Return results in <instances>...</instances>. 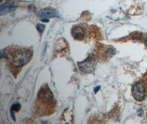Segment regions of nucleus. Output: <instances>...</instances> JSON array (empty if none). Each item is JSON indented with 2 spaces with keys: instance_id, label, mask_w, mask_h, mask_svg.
Here are the masks:
<instances>
[{
  "instance_id": "obj_5",
  "label": "nucleus",
  "mask_w": 147,
  "mask_h": 124,
  "mask_svg": "<svg viewBox=\"0 0 147 124\" xmlns=\"http://www.w3.org/2000/svg\"><path fill=\"white\" fill-rule=\"evenodd\" d=\"M18 7V5L15 3L6 2L0 6V15L3 16L15 9Z\"/></svg>"
},
{
  "instance_id": "obj_17",
  "label": "nucleus",
  "mask_w": 147,
  "mask_h": 124,
  "mask_svg": "<svg viewBox=\"0 0 147 124\" xmlns=\"http://www.w3.org/2000/svg\"><path fill=\"white\" fill-rule=\"evenodd\" d=\"M146 116H147V112H146Z\"/></svg>"
},
{
  "instance_id": "obj_10",
  "label": "nucleus",
  "mask_w": 147,
  "mask_h": 124,
  "mask_svg": "<svg viewBox=\"0 0 147 124\" xmlns=\"http://www.w3.org/2000/svg\"><path fill=\"white\" fill-rule=\"evenodd\" d=\"M1 58H8V56L6 52H1Z\"/></svg>"
},
{
  "instance_id": "obj_15",
  "label": "nucleus",
  "mask_w": 147,
  "mask_h": 124,
  "mask_svg": "<svg viewBox=\"0 0 147 124\" xmlns=\"http://www.w3.org/2000/svg\"><path fill=\"white\" fill-rule=\"evenodd\" d=\"M145 44L146 45V46H147V39H146V40H145Z\"/></svg>"
},
{
  "instance_id": "obj_9",
  "label": "nucleus",
  "mask_w": 147,
  "mask_h": 124,
  "mask_svg": "<svg viewBox=\"0 0 147 124\" xmlns=\"http://www.w3.org/2000/svg\"><path fill=\"white\" fill-rule=\"evenodd\" d=\"M45 28V26L42 24H38L37 26V29L38 30L39 33H42L43 31H44Z\"/></svg>"
},
{
  "instance_id": "obj_2",
  "label": "nucleus",
  "mask_w": 147,
  "mask_h": 124,
  "mask_svg": "<svg viewBox=\"0 0 147 124\" xmlns=\"http://www.w3.org/2000/svg\"><path fill=\"white\" fill-rule=\"evenodd\" d=\"M78 67L82 72L84 73H91L94 71L96 65V61L94 58L89 57L84 61L78 63Z\"/></svg>"
},
{
  "instance_id": "obj_1",
  "label": "nucleus",
  "mask_w": 147,
  "mask_h": 124,
  "mask_svg": "<svg viewBox=\"0 0 147 124\" xmlns=\"http://www.w3.org/2000/svg\"><path fill=\"white\" fill-rule=\"evenodd\" d=\"M12 56L13 65L17 67H21L30 61L31 52L29 50L19 49L14 51Z\"/></svg>"
},
{
  "instance_id": "obj_13",
  "label": "nucleus",
  "mask_w": 147,
  "mask_h": 124,
  "mask_svg": "<svg viewBox=\"0 0 147 124\" xmlns=\"http://www.w3.org/2000/svg\"><path fill=\"white\" fill-rule=\"evenodd\" d=\"M41 20L43 22H46V23H48V22H49V19H48V18H46L44 19H41Z\"/></svg>"
},
{
  "instance_id": "obj_8",
  "label": "nucleus",
  "mask_w": 147,
  "mask_h": 124,
  "mask_svg": "<svg viewBox=\"0 0 147 124\" xmlns=\"http://www.w3.org/2000/svg\"><path fill=\"white\" fill-rule=\"evenodd\" d=\"M21 108V105L19 103H16L15 104H13L12 107H11V110H12L13 111H18Z\"/></svg>"
},
{
  "instance_id": "obj_4",
  "label": "nucleus",
  "mask_w": 147,
  "mask_h": 124,
  "mask_svg": "<svg viewBox=\"0 0 147 124\" xmlns=\"http://www.w3.org/2000/svg\"><path fill=\"white\" fill-rule=\"evenodd\" d=\"M132 94L134 98L137 101H142L144 98L145 88L143 83L139 82L134 85L132 88Z\"/></svg>"
},
{
  "instance_id": "obj_3",
  "label": "nucleus",
  "mask_w": 147,
  "mask_h": 124,
  "mask_svg": "<svg viewBox=\"0 0 147 124\" xmlns=\"http://www.w3.org/2000/svg\"><path fill=\"white\" fill-rule=\"evenodd\" d=\"M38 96L45 103H51L53 100V94L48 86H44L40 88Z\"/></svg>"
},
{
  "instance_id": "obj_16",
  "label": "nucleus",
  "mask_w": 147,
  "mask_h": 124,
  "mask_svg": "<svg viewBox=\"0 0 147 124\" xmlns=\"http://www.w3.org/2000/svg\"><path fill=\"white\" fill-rule=\"evenodd\" d=\"M3 1V0H1V2H2Z\"/></svg>"
},
{
  "instance_id": "obj_11",
  "label": "nucleus",
  "mask_w": 147,
  "mask_h": 124,
  "mask_svg": "<svg viewBox=\"0 0 147 124\" xmlns=\"http://www.w3.org/2000/svg\"><path fill=\"white\" fill-rule=\"evenodd\" d=\"M10 114H11V116H12L13 120H14V121H16V117H15V116H14V114L13 113V111L11 110H10Z\"/></svg>"
},
{
  "instance_id": "obj_6",
  "label": "nucleus",
  "mask_w": 147,
  "mask_h": 124,
  "mask_svg": "<svg viewBox=\"0 0 147 124\" xmlns=\"http://www.w3.org/2000/svg\"><path fill=\"white\" fill-rule=\"evenodd\" d=\"M37 15L39 17H44L46 18L60 17L57 12L50 9H43L39 10L37 12Z\"/></svg>"
},
{
  "instance_id": "obj_7",
  "label": "nucleus",
  "mask_w": 147,
  "mask_h": 124,
  "mask_svg": "<svg viewBox=\"0 0 147 124\" xmlns=\"http://www.w3.org/2000/svg\"><path fill=\"white\" fill-rule=\"evenodd\" d=\"M72 35L75 39L82 40L84 37V31L81 27L75 26L72 29Z\"/></svg>"
},
{
  "instance_id": "obj_12",
  "label": "nucleus",
  "mask_w": 147,
  "mask_h": 124,
  "mask_svg": "<svg viewBox=\"0 0 147 124\" xmlns=\"http://www.w3.org/2000/svg\"><path fill=\"white\" fill-rule=\"evenodd\" d=\"M100 86H96L94 88V92H95V93H96L97 92L99 91V90L100 89Z\"/></svg>"
},
{
  "instance_id": "obj_14",
  "label": "nucleus",
  "mask_w": 147,
  "mask_h": 124,
  "mask_svg": "<svg viewBox=\"0 0 147 124\" xmlns=\"http://www.w3.org/2000/svg\"><path fill=\"white\" fill-rule=\"evenodd\" d=\"M137 113H138V114L139 115H142L143 114V110H142V109L139 110H138V112H137Z\"/></svg>"
}]
</instances>
